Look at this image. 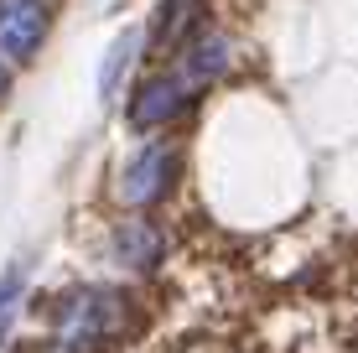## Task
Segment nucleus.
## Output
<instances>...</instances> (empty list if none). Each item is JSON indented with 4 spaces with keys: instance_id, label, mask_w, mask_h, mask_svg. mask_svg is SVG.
<instances>
[{
    "instance_id": "2",
    "label": "nucleus",
    "mask_w": 358,
    "mask_h": 353,
    "mask_svg": "<svg viewBox=\"0 0 358 353\" xmlns=\"http://www.w3.org/2000/svg\"><path fill=\"white\" fill-rule=\"evenodd\" d=\"M52 31V6L47 0H0V52L10 63H31Z\"/></svg>"
},
{
    "instance_id": "7",
    "label": "nucleus",
    "mask_w": 358,
    "mask_h": 353,
    "mask_svg": "<svg viewBox=\"0 0 358 353\" xmlns=\"http://www.w3.org/2000/svg\"><path fill=\"white\" fill-rule=\"evenodd\" d=\"M21 281H27V271H21V265H10V271L0 275V338H6L10 317H16V301H21Z\"/></svg>"
},
{
    "instance_id": "4",
    "label": "nucleus",
    "mask_w": 358,
    "mask_h": 353,
    "mask_svg": "<svg viewBox=\"0 0 358 353\" xmlns=\"http://www.w3.org/2000/svg\"><path fill=\"white\" fill-rule=\"evenodd\" d=\"M187 94H192V83L182 78V73H162V78H145L141 89H135V99H130V125H135V130L166 125L171 115H182Z\"/></svg>"
},
{
    "instance_id": "1",
    "label": "nucleus",
    "mask_w": 358,
    "mask_h": 353,
    "mask_svg": "<svg viewBox=\"0 0 358 353\" xmlns=\"http://www.w3.org/2000/svg\"><path fill=\"white\" fill-rule=\"evenodd\" d=\"M115 322H120V301L109 291H73L63 301V312H57V333H63V343L73 353L99 348L115 333Z\"/></svg>"
},
{
    "instance_id": "6",
    "label": "nucleus",
    "mask_w": 358,
    "mask_h": 353,
    "mask_svg": "<svg viewBox=\"0 0 358 353\" xmlns=\"http://www.w3.org/2000/svg\"><path fill=\"white\" fill-rule=\"evenodd\" d=\"M141 42H145V31L141 27H125L109 42V52H104V63H99V99H115V89H120V73H125L135 63V52H141Z\"/></svg>"
},
{
    "instance_id": "3",
    "label": "nucleus",
    "mask_w": 358,
    "mask_h": 353,
    "mask_svg": "<svg viewBox=\"0 0 358 353\" xmlns=\"http://www.w3.org/2000/svg\"><path fill=\"white\" fill-rule=\"evenodd\" d=\"M171 172H177V156L166 151V141L141 145L125 161V172H120V203H125V208H151L156 198H166Z\"/></svg>"
},
{
    "instance_id": "5",
    "label": "nucleus",
    "mask_w": 358,
    "mask_h": 353,
    "mask_svg": "<svg viewBox=\"0 0 358 353\" xmlns=\"http://www.w3.org/2000/svg\"><path fill=\"white\" fill-rule=\"evenodd\" d=\"M115 260L130 265V271H151V265L162 260V234H156L151 224H120V234H115Z\"/></svg>"
}]
</instances>
